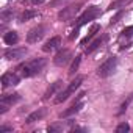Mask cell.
<instances>
[{"label":"cell","mask_w":133,"mask_h":133,"mask_svg":"<svg viewBox=\"0 0 133 133\" xmlns=\"http://www.w3.org/2000/svg\"><path fill=\"white\" fill-rule=\"evenodd\" d=\"M44 66H45V59L44 58H36V59H31V61H27V63L21 64L17 68V71H21L22 77L28 78V77L38 75L44 69Z\"/></svg>","instance_id":"1"},{"label":"cell","mask_w":133,"mask_h":133,"mask_svg":"<svg viewBox=\"0 0 133 133\" xmlns=\"http://www.w3.org/2000/svg\"><path fill=\"white\" fill-rule=\"evenodd\" d=\"M82 83H83V75L75 77V80H72V82L68 85V88H66L64 91H61V92L55 97V103H63V102H66V100H68V99L82 86Z\"/></svg>","instance_id":"2"},{"label":"cell","mask_w":133,"mask_h":133,"mask_svg":"<svg viewBox=\"0 0 133 133\" xmlns=\"http://www.w3.org/2000/svg\"><path fill=\"white\" fill-rule=\"evenodd\" d=\"M116 68H117V58H116V56H110L107 61H103V63L99 66L97 75H99L100 78H107V77H110L111 74H114Z\"/></svg>","instance_id":"3"},{"label":"cell","mask_w":133,"mask_h":133,"mask_svg":"<svg viewBox=\"0 0 133 133\" xmlns=\"http://www.w3.org/2000/svg\"><path fill=\"white\" fill-rule=\"evenodd\" d=\"M100 16V10H99V6H88L85 11H83V14L78 17V24H77V27L78 28H82L85 24H88V22H91V21H94L96 17H99Z\"/></svg>","instance_id":"4"},{"label":"cell","mask_w":133,"mask_h":133,"mask_svg":"<svg viewBox=\"0 0 133 133\" xmlns=\"http://www.w3.org/2000/svg\"><path fill=\"white\" fill-rule=\"evenodd\" d=\"M27 47H10L3 52V56L6 59H11V61H16V59H21L27 55Z\"/></svg>","instance_id":"5"},{"label":"cell","mask_w":133,"mask_h":133,"mask_svg":"<svg viewBox=\"0 0 133 133\" xmlns=\"http://www.w3.org/2000/svg\"><path fill=\"white\" fill-rule=\"evenodd\" d=\"M19 100H21L19 94H5V96H2V99H0V113L3 114L10 107H13Z\"/></svg>","instance_id":"6"},{"label":"cell","mask_w":133,"mask_h":133,"mask_svg":"<svg viewBox=\"0 0 133 133\" xmlns=\"http://www.w3.org/2000/svg\"><path fill=\"white\" fill-rule=\"evenodd\" d=\"M44 27L42 25H38V27H35V28H31L28 33H27V42L28 44H36V42H39L41 39H42V36H44Z\"/></svg>","instance_id":"7"},{"label":"cell","mask_w":133,"mask_h":133,"mask_svg":"<svg viewBox=\"0 0 133 133\" xmlns=\"http://www.w3.org/2000/svg\"><path fill=\"white\" fill-rule=\"evenodd\" d=\"M72 58V52L69 50V49H63V50H59L56 55H55V58H53V63H55V66H66L69 63V59Z\"/></svg>","instance_id":"8"},{"label":"cell","mask_w":133,"mask_h":133,"mask_svg":"<svg viewBox=\"0 0 133 133\" xmlns=\"http://www.w3.org/2000/svg\"><path fill=\"white\" fill-rule=\"evenodd\" d=\"M78 10H80V5H71V6H68V8H63V10L58 13V19H59V21H68V19L74 17V16L78 13Z\"/></svg>","instance_id":"9"},{"label":"cell","mask_w":133,"mask_h":133,"mask_svg":"<svg viewBox=\"0 0 133 133\" xmlns=\"http://www.w3.org/2000/svg\"><path fill=\"white\" fill-rule=\"evenodd\" d=\"M19 82H21V78H19V75L16 72H6V74L2 75V85H3V88H6V86H16Z\"/></svg>","instance_id":"10"},{"label":"cell","mask_w":133,"mask_h":133,"mask_svg":"<svg viewBox=\"0 0 133 133\" xmlns=\"http://www.w3.org/2000/svg\"><path fill=\"white\" fill-rule=\"evenodd\" d=\"M107 39H108V36H107V35H102L100 38H97V39H94V41H92V42H91V44H89V45L86 47V50H85V53H86V55H89V53H92V52H96L97 49H100V47L103 45V42H105Z\"/></svg>","instance_id":"11"},{"label":"cell","mask_w":133,"mask_h":133,"mask_svg":"<svg viewBox=\"0 0 133 133\" xmlns=\"http://www.w3.org/2000/svg\"><path fill=\"white\" fill-rule=\"evenodd\" d=\"M45 114H47V110H45V108H39V110H36V111H33L31 114L27 116L25 124H33V122H36V121H41Z\"/></svg>","instance_id":"12"},{"label":"cell","mask_w":133,"mask_h":133,"mask_svg":"<svg viewBox=\"0 0 133 133\" xmlns=\"http://www.w3.org/2000/svg\"><path fill=\"white\" fill-rule=\"evenodd\" d=\"M59 44H61V38H59V36H53V38H50V39L42 45V50H44V52H52V50L58 49Z\"/></svg>","instance_id":"13"},{"label":"cell","mask_w":133,"mask_h":133,"mask_svg":"<svg viewBox=\"0 0 133 133\" xmlns=\"http://www.w3.org/2000/svg\"><path fill=\"white\" fill-rule=\"evenodd\" d=\"M83 102H75L71 108H68V110H66V111H63L61 114H59V117H69V116H74V114H77L82 108H83Z\"/></svg>","instance_id":"14"},{"label":"cell","mask_w":133,"mask_h":133,"mask_svg":"<svg viewBox=\"0 0 133 133\" xmlns=\"http://www.w3.org/2000/svg\"><path fill=\"white\" fill-rule=\"evenodd\" d=\"M61 86H63V82L61 80H58V82H55V83H52L49 88H47V91H45V94H44V100H47V99H50L52 96H55L59 89H61Z\"/></svg>","instance_id":"15"},{"label":"cell","mask_w":133,"mask_h":133,"mask_svg":"<svg viewBox=\"0 0 133 133\" xmlns=\"http://www.w3.org/2000/svg\"><path fill=\"white\" fill-rule=\"evenodd\" d=\"M3 41H5V44H8V45H14V44L19 42V35H17L16 31H8V33H5V36H3Z\"/></svg>","instance_id":"16"},{"label":"cell","mask_w":133,"mask_h":133,"mask_svg":"<svg viewBox=\"0 0 133 133\" xmlns=\"http://www.w3.org/2000/svg\"><path fill=\"white\" fill-rule=\"evenodd\" d=\"M130 2H131V0H114V2H111V3L108 5V8H107V10H110V11L122 10V8H125Z\"/></svg>","instance_id":"17"},{"label":"cell","mask_w":133,"mask_h":133,"mask_svg":"<svg viewBox=\"0 0 133 133\" xmlns=\"http://www.w3.org/2000/svg\"><path fill=\"white\" fill-rule=\"evenodd\" d=\"M99 31H100V25H99V24H94V25L91 27L89 33L86 35V38L82 41V45H86V44H88V42H89V41H91V39H92V38H94L97 33H99Z\"/></svg>","instance_id":"18"},{"label":"cell","mask_w":133,"mask_h":133,"mask_svg":"<svg viewBox=\"0 0 133 133\" xmlns=\"http://www.w3.org/2000/svg\"><path fill=\"white\" fill-rule=\"evenodd\" d=\"M36 16H38L36 11H33V10H27V11H24V13L21 14L19 22H27V21H30V19H33V17H36Z\"/></svg>","instance_id":"19"},{"label":"cell","mask_w":133,"mask_h":133,"mask_svg":"<svg viewBox=\"0 0 133 133\" xmlns=\"http://www.w3.org/2000/svg\"><path fill=\"white\" fill-rule=\"evenodd\" d=\"M80 63H82V56L78 55V56H75V59H74V63L71 64V69H69V75L72 77L77 71H78V66H80Z\"/></svg>","instance_id":"20"},{"label":"cell","mask_w":133,"mask_h":133,"mask_svg":"<svg viewBox=\"0 0 133 133\" xmlns=\"http://www.w3.org/2000/svg\"><path fill=\"white\" fill-rule=\"evenodd\" d=\"M121 36H122V38H131V36H133V25L125 27V28L121 31Z\"/></svg>","instance_id":"21"},{"label":"cell","mask_w":133,"mask_h":133,"mask_svg":"<svg viewBox=\"0 0 133 133\" xmlns=\"http://www.w3.org/2000/svg\"><path fill=\"white\" fill-rule=\"evenodd\" d=\"M130 130V125L127 124V122H122V124H119L117 127H116V133H125V131H128Z\"/></svg>","instance_id":"22"},{"label":"cell","mask_w":133,"mask_h":133,"mask_svg":"<svg viewBox=\"0 0 133 133\" xmlns=\"http://www.w3.org/2000/svg\"><path fill=\"white\" fill-rule=\"evenodd\" d=\"M131 100H133V94H131V96H130V97H128V99H127V100H125V102L122 103V105H121V110H119V114H124V113H125V110H127V107L130 105V102H131Z\"/></svg>","instance_id":"23"},{"label":"cell","mask_w":133,"mask_h":133,"mask_svg":"<svg viewBox=\"0 0 133 133\" xmlns=\"http://www.w3.org/2000/svg\"><path fill=\"white\" fill-rule=\"evenodd\" d=\"M122 16H124V10H119V11H117V14H116L114 17H111V21H110V25H114L116 22H119V19H121Z\"/></svg>","instance_id":"24"},{"label":"cell","mask_w":133,"mask_h":133,"mask_svg":"<svg viewBox=\"0 0 133 133\" xmlns=\"http://www.w3.org/2000/svg\"><path fill=\"white\" fill-rule=\"evenodd\" d=\"M64 128V125H61V124H52V125H49V131H56V130H63Z\"/></svg>","instance_id":"25"},{"label":"cell","mask_w":133,"mask_h":133,"mask_svg":"<svg viewBox=\"0 0 133 133\" xmlns=\"http://www.w3.org/2000/svg\"><path fill=\"white\" fill-rule=\"evenodd\" d=\"M10 16H13V11H3V13H2V21H3V24L8 22Z\"/></svg>","instance_id":"26"},{"label":"cell","mask_w":133,"mask_h":133,"mask_svg":"<svg viewBox=\"0 0 133 133\" xmlns=\"http://www.w3.org/2000/svg\"><path fill=\"white\" fill-rule=\"evenodd\" d=\"M3 131H13V127H8V125L0 127V133H3Z\"/></svg>","instance_id":"27"},{"label":"cell","mask_w":133,"mask_h":133,"mask_svg":"<svg viewBox=\"0 0 133 133\" xmlns=\"http://www.w3.org/2000/svg\"><path fill=\"white\" fill-rule=\"evenodd\" d=\"M72 131L75 133V131H86V128H82V127H74L72 128Z\"/></svg>","instance_id":"28"}]
</instances>
